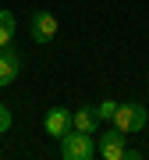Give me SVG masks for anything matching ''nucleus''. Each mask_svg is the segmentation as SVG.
<instances>
[{"instance_id": "f257e3e1", "label": "nucleus", "mask_w": 149, "mask_h": 160, "mask_svg": "<svg viewBox=\"0 0 149 160\" xmlns=\"http://www.w3.org/2000/svg\"><path fill=\"white\" fill-rule=\"evenodd\" d=\"M60 157L64 160H92L96 157V139H92L89 132L71 128L68 135L60 139Z\"/></svg>"}, {"instance_id": "f03ea898", "label": "nucleus", "mask_w": 149, "mask_h": 160, "mask_svg": "<svg viewBox=\"0 0 149 160\" xmlns=\"http://www.w3.org/2000/svg\"><path fill=\"white\" fill-rule=\"evenodd\" d=\"M146 121H149V110L142 107V103H117V110H114V128H121L124 135H132V132H142L146 128Z\"/></svg>"}, {"instance_id": "7ed1b4c3", "label": "nucleus", "mask_w": 149, "mask_h": 160, "mask_svg": "<svg viewBox=\"0 0 149 160\" xmlns=\"http://www.w3.org/2000/svg\"><path fill=\"white\" fill-rule=\"evenodd\" d=\"M128 153V146H124V132L121 128H110L103 132V135L96 139V157H103V160H124Z\"/></svg>"}, {"instance_id": "20e7f679", "label": "nucleus", "mask_w": 149, "mask_h": 160, "mask_svg": "<svg viewBox=\"0 0 149 160\" xmlns=\"http://www.w3.org/2000/svg\"><path fill=\"white\" fill-rule=\"evenodd\" d=\"M29 36H32L36 43L53 39V36H57V18H53L50 11H36V14H32V22H29Z\"/></svg>"}, {"instance_id": "39448f33", "label": "nucleus", "mask_w": 149, "mask_h": 160, "mask_svg": "<svg viewBox=\"0 0 149 160\" xmlns=\"http://www.w3.org/2000/svg\"><path fill=\"white\" fill-rule=\"evenodd\" d=\"M71 110L68 107H53V110H46V121H43V125H46V135H53V139H64V135H68V132H71Z\"/></svg>"}, {"instance_id": "423d86ee", "label": "nucleus", "mask_w": 149, "mask_h": 160, "mask_svg": "<svg viewBox=\"0 0 149 160\" xmlns=\"http://www.w3.org/2000/svg\"><path fill=\"white\" fill-rule=\"evenodd\" d=\"M18 71H22V57H18V50H11V43L0 46V86H11L18 78Z\"/></svg>"}, {"instance_id": "0eeeda50", "label": "nucleus", "mask_w": 149, "mask_h": 160, "mask_svg": "<svg viewBox=\"0 0 149 160\" xmlns=\"http://www.w3.org/2000/svg\"><path fill=\"white\" fill-rule=\"evenodd\" d=\"M71 128L89 132V135H99V114H96V107H82V110H74Z\"/></svg>"}, {"instance_id": "6e6552de", "label": "nucleus", "mask_w": 149, "mask_h": 160, "mask_svg": "<svg viewBox=\"0 0 149 160\" xmlns=\"http://www.w3.org/2000/svg\"><path fill=\"white\" fill-rule=\"evenodd\" d=\"M14 29H18L14 14L11 11H0V46H7V43L14 39Z\"/></svg>"}, {"instance_id": "1a4fd4ad", "label": "nucleus", "mask_w": 149, "mask_h": 160, "mask_svg": "<svg viewBox=\"0 0 149 160\" xmlns=\"http://www.w3.org/2000/svg\"><path fill=\"white\" fill-rule=\"evenodd\" d=\"M114 110H117V103H114V100L96 103V114H99V121H114Z\"/></svg>"}, {"instance_id": "9d476101", "label": "nucleus", "mask_w": 149, "mask_h": 160, "mask_svg": "<svg viewBox=\"0 0 149 160\" xmlns=\"http://www.w3.org/2000/svg\"><path fill=\"white\" fill-rule=\"evenodd\" d=\"M7 128H11V110H7L4 103H0V135H4Z\"/></svg>"}]
</instances>
